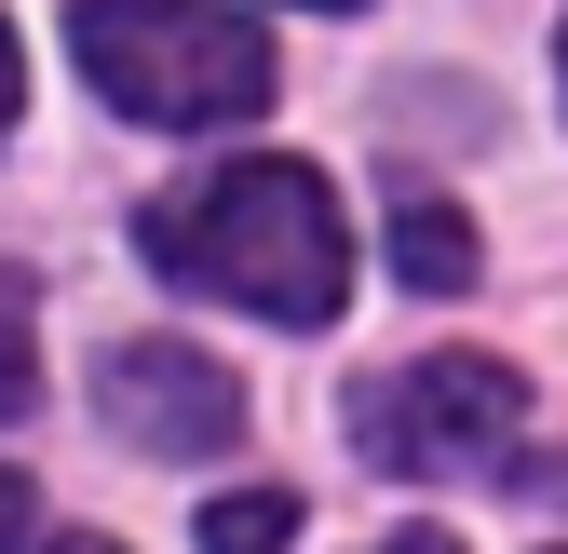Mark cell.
Instances as JSON below:
<instances>
[{
    "mask_svg": "<svg viewBox=\"0 0 568 554\" xmlns=\"http://www.w3.org/2000/svg\"><path fill=\"white\" fill-rule=\"evenodd\" d=\"M41 392V352H28V285H0V420H28Z\"/></svg>",
    "mask_w": 568,
    "mask_h": 554,
    "instance_id": "52a82bcc",
    "label": "cell"
},
{
    "mask_svg": "<svg viewBox=\"0 0 568 554\" xmlns=\"http://www.w3.org/2000/svg\"><path fill=\"white\" fill-rule=\"evenodd\" d=\"M379 554H460V541H447V527H406V541H379Z\"/></svg>",
    "mask_w": 568,
    "mask_h": 554,
    "instance_id": "30bf717a",
    "label": "cell"
},
{
    "mask_svg": "<svg viewBox=\"0 0 568 554\" xmlns=\"http://www.w3.org/2000/svg\"><path fill=\"white\" fill-rule=\"evenodd\" d=\"M379 473H447V488H568V473L528 460V379L487 352H419L393 366L366 406H352Z\"/></svg>",
    "mask_w": 568,
    "mask_h": 554,
    "instance_id": "3957f363",
    "label": "cell"
},
{
    "mask_svg": "<svg viewBox=\"0 0 568 554\" xmlns=\"http://www.w3.org/2000/svg\"><path fill=\"white\" fill-rule=\"evenodd\" d=\"M14 95H28V68H14V28H0V135H14Z\"/></svg>",
    "mask_w": 568,
    "mask_h": 554,
    "instance_id": "9c48e42d",
    "label": "cell"
},
{
    "mask_svg": "<svg viewBox=\"0 0 568 554\" xmlns=\"http://www.w3.org/2000/svg\"><path fill=\"white\" fill-rule=\"evenodd\" d=\"M135 257L163 285L271 311V325H338V298H352V230L312 163H217V176L163 189L135 217Z\"/></svg>",
    "mask_w": 568,
    "mask_h": 554,
    "instance_id": "6da1fadb",
    "label": "cell"
},
{
    "mask_svg": "<svg viewBox=\"0 0 568 554\" xmlns=\"http://www.w3.org/2000/svg\"><path fill=\"white\" fill-rule=\"evenodd\" d=\"M312 14H352V0H312Z\"/></svg>",
    "mask_w": 568,
    "mask_h": 554,
    "instance_id": "8fae6325",
    "label": "cell"
},
{
    "mask_svg": "<svg viewBox=\"0 0 568 554\" xmlns=\"http://www.w3.org/2000/svg\"><path fill=\"white\" fill-rule=\"evenodd\" d=\"M284 541H298V501H284V488L203 501V554H284Z\"/></svg>",
    "mask_w": 568,
    "mask_h": 554,
    "instance_id": "8992f818",
    "label": "cell"
},
{
    "mask_svg": "<svg viewBox=\"0 0 568 554\" xmlns=\"http://www.w3.org/2000/svg\"><path fill=\"white\" fill-rule=\"evenodd\" d=\"M14 554H122V541H95V527H28Z\"/></svg>",
    "mask_w": 568,
    "mask_h": 554,
    "instance_id": "ba28073f",
    "label": "cell"
},
{
    "mask_svg": "<svg viewBox=\"0 0 568 554\" xmlns=\"http://www.w3.org/2000/svg\"><path fill=\"white\" fill-rule=\"evenodd\" d=\"M393 270H406L419 298H460L474 285V217H460L447 189H393Z\"/></svg>",
    "mask_w": 568,
    "mask_h": 554,
    "instance_id": "5b68a950",
    "label": "cell"
},
{
    "mask_svg": "<svg viewBox=\"0 0 568 554\" xmlns=\"http://www.w3.org/2000/svg\"><path fill=\"white\" fill-rule=\"evenodd\" d=\"M82 82L122 122H257L271 109V41L231 0H82Z\"/></svg>",
    "mask_w": 568,
    "mask_h": 554,
    "instance_id": "7a4b0ae2",
    "label": "cell"
},
{
    "mask_svg": "<svg viewBox=\"0 0 568 554\" xmlns=\"http://www.w3.org/2000/svg\"><path fill=\"white\" fill-rule=\"evenodd\" d=\"M95 406H109V433L150 447V460H203V447L244 433V379L217 352H190V338H109Z\"/></svg>",
    "mask_w": 568,
    "mask_h": 554,
    "instance_id": "277c9868",
    "label": "cell"
},
{
    "mask_svg": "<svg viewBox=\"0 0 568 554\" xmlns=\"http://www.w3.org/2000/svg\"><path fill=\"white\" fill-rule=\"evenodd\" d=\"M555 68H568V28H555Z\"/></svg>",
    "mask_w": 568,
    "mask_h": 554,
    "instance_id": "7c38bea8",
    "label": "cell"
}]
</instances>
